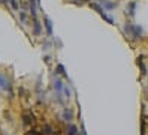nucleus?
Listing matches in <instances>:
<instances>
[{
    "instance_id": "nucleus-1",
    "label": "nucleus",
    "mask_w": 148,
    "mask_h": 135,
    "mask_svg": "<svg viewBox=\"0 0 148 135\" xmlns=\"http://www.w3.org/2000/svg\"><path fill=\"white\" fill-rule=\"evenodd\" d=\"M124 30H126V33H129L130 36H132L133 41L139 39V38L142 36V33H144V30H142L141 26H135V24H130V23H126Z\"/></svg>"
},
{
    "instance_id": "nucleus-2",
    "label": "nucleus",
    "mask_w": 148,
    "mask_h": 135,
    "mask_svg": "<svg viewBox=\"0 0 148 135\" xmlns=\"http://www.w3.org/2000/svg\"><path fill=\"white\" fill-rule=\"evenodd\" d=\"M90 8H91V9H94L96 12H99V14H100V17H102V18H103V20H105L108 24H114V23H115V21L112 20V18H111L105 11H103V8H102V5H100V3H97V2H90Z\"/></svg>"
},
{
    "instance_id": "nucleus-3",
    "label": "nucleus",
    "mask_w": 148,
    "mask_h": 135,
    "mask_svg": "<svg viewBox=\"0 0 148 135\" xmlns=\"http://www.w3.org/2000/svg\"><path fill=\"white\" fill-rule=\"evenodd\" d=\"M63 89H64V83L62 81V78H60L58 75H54V90H56V93L58 95V102H63L62 101Z\"/></svg>"
},
{
    "instance_id": "nucleus-4",
    "label": "nucleus",
    "mask_w": 148,
    "mask_h": 135,
    "mask_svg": "<svg viewBox=\"0 0 148 135\" xmlns=\"http://www.w3.org/2000/svg\"><path fill=\"white\" fill-rule=\"evenodd\" d=\"M21 119H23V125L24 126H33L34 125V117H33V113L30 110L24 111L21 114Z\"/></svg>"
},
{
    "instance_id": "nucleus-5",
    "label": "nucleus",
    "mask_w": 148,
    "mask_h": 135,
    "mask_svg": "<svg viewBox=\"0 0 148 135\" xmlns=\"http://www.w3.org/2000/svg\"><path fill=\"white\" fill-rule=\"evenodd\" d=\"M0 89H3L5 92H12L11 81L8 80V77L5 74H0Z\"/></svg>"
},
{
    "instance_id": "nucleus-6",
    "label": "nucleus",
    "mask_w": 148,
    "mask_h": 135,
    "mask_svg": "<svg viewBox=\"0 0 148 135\" xmlns=\"http://www.w3.org/2000/svg\"><path fill=\"white\" fill-rule=\"evenodd\" d=\"M126 12L130 18H135V12H136V2H130L126 6Z\"/></svg>"
},
{
    "instance_id": "nucleus-7",
    "label": "nucleus",
    "mask_w": 148,
    "mask_h": 135,
    "mask_svg": "<svg viewBox=\"0 0 148 135\" xmlns=\"http://www.w3.org/2000/svg\"><path fill=\"white\" fill-rule=\"evenodd\" d=\"M43 24H45V30H47V33L51 36V35H53V21H51L47 15H43Z\"/></svg>"
},
{
    "instance_id": "nucleus-8",
    "label": "nucleus",
    "mask_w": 148,
    "mask_h": 135,
    "mask_svg": "<svg viewBox=\"0 0 148 135\" xmlns=\"http://www.w3.org/2000/svg\"><path fill=\"white\" fill-rule=\"evenodd\" d=\"M63 120L64 122H69V123H72V120H73V111L71 110V108H69V110H67V108H66V110L63 111Z\"/></svg>"
},
{
    "instance_id": "nucleus-9",
    "label": "nucleus",
    "mask_w": 148,
    "mask_h": 135,
    "mask_svg": "<svg viewBox=\"0 0 148 135\" xmlns=\"http://www.w3.org/2000/svg\"><path fill=\"white\" fill-rule=\"evenodd\" d=\"M33 33L36 36H39L42 33V24L39 20H33Z\"/></svg>"
},
{
    "instance_id": "nucleus-10",
    "label": "nucleus",
    "mask_w": 148,
    "mask_h": 135,
    "mask_svg": "<svg viewBox=\"0 0 148 135\" xmlns=\"http://www.w3.org/2000/svg\"><path fill=\"white\" fill-rule=\"evenodd\" d=\"M102 8H103V11H112V9L117 8V3H115V2H108V0H105V2H103V5H102Z\"/></svg>"
},
{
    "instance_id": "nucleus-11",
    "label": "nucleus",
    "mask_w": 148,
    "mask_h": 135,
    "mask_svg": "<svg viewBox=\"0 0 148 135\" xmlns=\"http://www.w3.org/2000/svg\"><path fill=\"white\" fill-rule=\"evenodd\" d=\"M42 135H53V126H51L49 123H45L42 128Z\"/></svg>"
},
{
    "instance_id": "nucleus-12",
    "label": "nucleus",
    "mask_w": 148,
    "mask_h": 135,
    "mask_svg": "<svg viewBox=\"0 0 148 135\" xmlns=\"http://www.w3.org/2000/svg\"><path fill=\"white\" fill-rule=\"evenodd\" d=\"M58 74H62L64 78H67V74H66L64 66L62 65V63H58V65H57V69H56V75H58Z\"/></svg>"
},
{
    "instance_id": "nucleus-13",
    "label": "nucleus",
    "mask_w": 148,
    "mask_h": 135,
    "mask_svg": "<svg viewBox=\"0 0 148 135\" xmlns=\"http://www.w3.org/2000/svg\"><path fill=\"white\" fill-rule=\"evenodd\" d=\"M66 3H71V5H76V6H82L87 3V0H64Z\"/></svg>"
},
{
    "instance_id": "nucleus-14",
    "label": "nucleus",
    "mask_w": 148,
    "mask_h": 135,
    "mask_svg": "<svg viewBox=\"0 0 148 135\" xmlns=\"http://www.w3.org/2000/svg\"><path fill=\"white\" fill-rule=\"evenodd\" d=\"M138 66L141 68V74L145 75V66H144V62H142V57L141 59H138Z\"/></svg>"
},
{
    "instance_id": "nucleus-15",
    "label": "nucleus",
    "mask_w": 148,
    "mask_h": 135,
    "mask_svg": "<svg viewBox=\"0 0 148 135\" xmlns=\"http://www.w3.org/2000/svg\"><path fill=\"white\" fill-rule=\"evenodd\" d=\"M63 95H64L66 98H69V96H71V89H69L67 86H64V89H63Z\"/></svg>"
},
{
    "instance_id": "nucleus-16",
    "label": "nucleus",
    "mask_w": 148,
    "mask_h": 135,
    "mask_svg": "<svg viewBox=\"0 0 148 135\" xmlns=\"http://www.w3.org/2000/svg\"><path fill=\"white\" fill-rule=\"evenodd\" d=\"M11 2V6H12V9H18L20 6H18V0H9Z\"/></svg>"
},
{
    "instance_id": "nucleus-17",
    "label": "nucleus",
    "mask_w": 148,
    "mask_h": 135,
    "mask_svg": "<svg viewBox=\"0 0 148 135\" xmlns=\"http://www.w3.org/2000/svg\"><path fill=\"white\" fill-rule=\"evenodd\" d=\"M20 20H21L23 23H25V21H27V14H25V12H21V14H20Z\"/></svg>"
},
{
    "instance_id": "nucleus-18",
    "label": "nucleus",
    "mask_w": 148,
    "mask_h": 135,
    "mask_svg": "<svg viewBox=\"0 0 148 135\" xmlns=\"http://www.w3.org/2000/svg\"><path fill=\"white\" fill-rule=\"evenodd\" d=\"M25 135H42V134H40L39 131H36V129H32V131H29Z\"/></svg>"
},
{
    "instance_id": "nucleus-19",
    "label": "nucleus",
    "mask_w": 148,
    "mask_h": 135,
    "mask_svg": "<svg viewBox=\"0 0 148 135\" xmlns=\"http://www.w3.org/2000/svg\"><path fill=\"white\" fill-rule=\"evenodd\" d=\"M0 3H2V5H8V3H9V0H0Z\"/></svg>"
}]
</instances>
